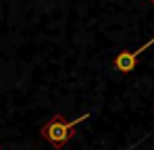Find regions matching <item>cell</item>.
I'll return each mask as SVG.
<instances>
[{"label":"cell","mask_w":154,"mask_h":150,"mask_svg":"<svg viewBox=\"0 0 154 150\" xmlns=\"http://www.w3.org/2000/svg\"><path fill=\"white\" fill-rule=\"evenodd\" d=\"M150 46H154V38L152 40H148L144 46H140L137 50H123L121 54H117V58H115V69L117 71H121V73H129V71H133L135 67H137V58H140V54L144 52V50H148Z\"/></svg>","instance_id":"obj_2"},{"label":"cell","mask_w":154,"mask_h":150,"mask_svg":"<svg viewBox=\"0 0 154 150\" xmlns=\"http://www.w3.org/2000/svg\"><path fill=\"white\" fill-rule=\"evenodd\" d=\"M85 119H90V113H85V115H81V117H75L73 121H65L60 115H54L48 123L42 127V138L46 140V142H50L54 148H63L73 136H75V127L81 121H85Z\"/></svg>","instance_id":"obj_1"}]
</instances>
